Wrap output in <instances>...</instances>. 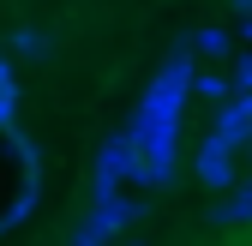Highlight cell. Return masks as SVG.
Masks as SVG:
<instances>
[]
</instances>
